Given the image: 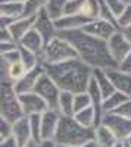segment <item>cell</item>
Listing matches in <instances>:
<instances>
[{
	"instance_id": "obj_43",
	"label": "cell",
	"mask_w": 131,
	"mask_h": 147,
	"mask_svg": "<svg viewBox=\"0 0 131 147\" xmlns=\"http://www.w3.org/2000/svg\"><path fill=\"white\" fill-rule=\"evenodd\" d=\"M38 147H61V146L56 144L53 140H43V141H40Z\"/></svg>"
},
{
	"instance_id": "obj_45",
	"label": "cell",
	"mask_w": 131,
	"mask_h": 147,
	"mask_svg": "<svg viewBox=\"0 0 131 147\" xmlns=\"http://www.w3.org/2000/svg\"><path fill=\"white\" fill-rule=\"evenodd\" d=\"M38 144H40V143H35V141H32V140H31V141H28L24 147H38Z\"/></svg>"
},
{
	"instance_id": "obj_17",
	"label": "cell",
	"mask_w": 131,
	"mask_h": 147,
	"mask_svg": "<svg viewBox=\"0 0 131 147\" xmlns=\"http://www.w3.org/2000/svg\"><path fill=\"white\" fill-rule=\"evenodd\" d=\"M34 18L35 16H32V18H18L9 25L7 31H9V34H10V37H12V40H14L15 44H18L22 37L32 28Z\"/></svg>"
},
{
	"instance_id": "obj_26",
	"label": "cell",
	"mask_w": 131,
	"mask_h": 147,
	"mask_svg": "<svg viewBox=\"0 0 131 147\" xmlns=\"http://www.w3.org/2000/svg\"><path fill=\"white\" fill-rule=\"evenodd\" d=\"M47 0H25L21 18H32L38 13V10L44 9Z\"/></svg>"
},
{
	"instance_id": "obj_20",
	"label": "cell",
	"mask_w": 131,
	"mask_h": 147,
	"mask_svg": "<svg viewBox=\"0 0 131 147\" xmlns=\"http://www.w3.org/2000/svg\"><path fill=\"white\" fill-rule=\"evenodd\" d=\"M93 78L94 81H96L97 84V87L102 93V97H103V100L106 99V97H109L112 93H115V88H113V85L112 82L109 81L108 75H106V72L103 69H93Z\"/></svg>"
},
{
	"instance_id": "obj_8",
	"label": "cell",
	"mask_w": 131,
	"mask_h": 147,
	"mask_svg": "<svg viewBox=\"0 0 131 147\" xmlns=\"http://www.w3.org/2000/svg\"><path fill=\"white\" fill-rule=\"evenodd\" d=\"M106 46H108V52H109L112 60L116 63V66L120 65L127 57V55L131 52V44L125 40V37L122 35L121 31L113 32L111 35V38L106 41Z\"/></svg>"
},
{
	"instance_id": "obj_16",
	"label": "cell",
	"mask_w": 131,
	"mask_h": 147,
	"mask_svg": "<svg viewBox=\"0 0 131 147\" xmlns=\"http://www.w3.org/2000/svg\"><path fill=\"white\" fill-rule=\"evenodd\" d=\"M90 21L87 18H84L80 13L75 15H66L59 18L57 21H55V28L56 31H71V30H81L84 25H87Z\"/></svg>"
},
{
	"instance_id": "obj_42",
	"label": "cell",
	"mask_w": 131,
	"mask_h": 147,
	"mask_svg": "<svg viewBox=\"0 0 131 147\" xmlns=\"http://www.w3.org/2000/svg\"><path fill=\"white\" fill-rule=\"evenodd\" d=\"M0 147H18V144L12 137H9V138H5L2 143H0Z\"/></svg>"
},
{
	"instance_id": "obj_9",
	"label": "cell",
	"mask_w": 131,
	"mask_h": 147,
	"mask_svg": "<svg viewBox=\"0 0 131 147\" xmlns=\"http://www.w3.org/2000/svg\"><path fill=\"white\" fill-rule=\"evenodd\" d=\"M32 30H35L40 34V37L43 38L44 46L57 35V31L55 28V22L49 18V15L46 13L44 9L38 10V13L35 15L34 24H32Z\"/></svg>"
},
{
	"instance_id": "obj_41",
	"label": "cell",
	"mask_w": 131,
	"mask_h": 147,
	"mask_svg": "<svg viewBox=\"0 0 131 147\" xmlns=\"http://www.w3.org/2000/svg\"><path fill=\"white\" fill-rule=\"evenodd\" d=\"M0 43H14L7 30H0Z\"/></svg>"
},
{
	"instance_id": "obj_23",
	"label": "cell",
	"mask_w": 131,
	"mask_h": 147,
	"mask_svg": "<svg viewBox=\"0 0 131 147\" xmlns=\"http://www.w3.org/2000/svg\"><path fill=\"white\" fill-rule=\"evenodd\" d=\"M127 99H128V97L124 96V94L120 93V91L112 93L109 97H106V99L102 102V112H103V113L113 112V110H115L116 107H120Z\"/></svg>"
},
{
	"instance_id": "obj_10",
	"label": "cell",
	"mask_w": 131,
	"mask_h": 147,
	"mask_svg": "<svg viewBox=\"0 0 131 147\" xmlns=\"http://www.w3.org/2000/svg\"><path fill=\"white\" fill-rule=\"evenodd\" d=\"M18 102H19V106L22 109L24 116L25 115L30 116V115H35V113H43V112H46V110L49 109L47 105H46V102L35 93L19 94L18 96Z\"/></svg>"
},
{
	"instance_id": "obj_34",
	"label": "cell",
	"mask_w": 131,
	"mask_h": 147,
	"mask_svg": "<svg viewBox=\"0 0 131 147\" xmlns=\"http://www.w3.org/2000/svg\"><path fill=\"white\" fill-rule=\"evenodd\" d=\"M81 2H82V0H66V2H65V6H63V16L80 13Z\"/></svg>"
},
{
	"instance_id": "obj_12",
	"label": "cell",
	"mask_w": 131,
	"mask_h": 147,
	"mask_svg": "<svg viewBox=\"0 0 131 147\" xmlns=\"http://www.w3.org/2000/svg\"><path fill=\"white\" fill-rule=\"evenodd\" d=\"M59 118L61 113L57 110L47 109L46 112L41 113L40 116V138L43 140H53V136L56 132L57 124H59Z\"/></svg>"
},
{
	"instance_id": "obj_24",
	"label": "cell",
	"mask_w": 131,
	"mask_h": 147,
	"mask_svg": "<svg viewBox=\"0 0 131 147\" xmlns=\"http://www.w3.org/2000/svg\"><path fill=\"white\" fill-rule=\"evenodd\" d=\"M80 15L87 18L88 21L99 19V0H82Z\"/></svg>"
},
{
	"instance_id": "obj_33",
	"label": "cell",
	"mask_w": 131,
	"mask_h": 147,
	"mask_svg": "<svg viewBox=\"0 0 131 147\" xmlns=\"http://www.w3.org/2000/svg\"><path fill=\"white\" fill-rule=\"evenodd\" d=\"M105 3H106V6L109 7V10L112 12V15L115 18L120 16L122 13V10L125 9V6H127L122 0H105Z\"/></svg>"
},
{
	"instance_id": "obj_27",
	"label": "cell",
	"mask_w": 131,
	"mask_h": 147,
	"mask_svg": "<svg viewBox=\"0 0 131 147\" xmlns=\"http://www.w3.org/2000/svg\"><path fill=\"white\" fill-rule=\"evenodd\" d=\"M24 10V3L21 2H14V3H3L0 5V15L12 18V19H18L22 15Z\"/></svg>"
},
{
	"instance_id": "obj_30",
	"label": "cell",
	"mask_w": 131,
	"mask_h": 147,
	"mask_svg": "<svg viewBox=\"0 0 131 147\" xmlns=\"http://www.w3.org/2000/svg\"><path fill=\"white\" fill-rule=\"evenodd\" d=\"M40 116L41 113H35V115H30L28 121H30V129H31V140L35 143H40Z\"/></svg>"
},
{
	"instance_id": "obj_47",
	"label": "cell",
	"mask_w": 131,
	"mask_h": 147,
	"mask_svg": "<svg viewBox=\"0 0 131 147\" xmlns=\"http://www.w3.org/2000/svg\"><path fill=\"white\" fill-rule=\"evenodd\" d=\"M122 143H124V144H127V146H130V147H131V134H130V136H128V137H127V138H125V141H122Z\"/></svg>"
},
{
	"instance_id": "obj_21",
	"label": "cell",
	"mask_w": 131,
	"mask_h": 147,
	"mask_svg": "<svg viewBox=\"0 0 131 147\" xmlns=\"http://www.w3.org/2000/svg\"><path fill=\"white\" fill-rule=\"evenodd\" d=\"M57 112L62 116H74V94L61 91L57 100Z\"/></svg>"
},
{
	"instance_id": "obj_52",
	"label": "cell",
	"mask_w": 131,
	"mask_h": 147,
	"mask_svg": "<svg viewBox=\"0 0 131 147\" xmlns=\"http://www.w3.org/2000/svg\"><path fill=\"white\" fill-rule=\"evenodd\" d=\"M124 147H130V146H127V144H124Z\"/></svg>"
},
{
	"instance_id": "obj_7",
	"label": "cell",
	"mask_w": 131,
	"mask_h": 147,
	"mask_svg": "<svg viewBox=\"0 0 131 147\" xmlns=\"http://www.w3.org/2000/svg\"><path fill=\"white\" fill-rule=\"evenodd\" d=\"M100 125H105L106 128H109L115 134L118 141H125V138L131 134V121H128L120 115H115L112 112L103 113Z\"/></svg>"
},
{
	"instance_id": "obj_3",
	"label": "cell",
	"mask_w": 131,
	"mask_h": 147,
	"mask_svg": "<svg viewBox=\"0 0 131 147\" xmlns=\"http://www.w3.org/2000/svg\"><path fill=\"white\" fill-rule=\"evenodd\" d=\"M53 141L61 147H80L94 141V128L78 125L72 116L59 118V124L53 136Z\"/></svg>"
},
{
	"instance_id": "obj_40",
	"label": "cell",
	"mask_w": 131,
	"mask_h": 147,
	"mask_svg": "<svg viewBox=\"0 0 131 147\" xmlns=\"http://www.w3.org/2000/svg\"><path fill=\"white\" fill-rule=\"evenodd\" d=\"M14 21H15V19L0 15V30H7V28H9V25H10V24L14 22Z\"/></svg>"
},
{
	"instance_id": "obj_13",
	"label": "cell",
	"mask_w": 131,
	"mask_h": 147,
	"mask_svg": "<svg viewBox=\"0 0 131 147\" xmlns=\"http://www.w3.org/2000/svg\"><path fill=\"white\" fill-rule=\"evenodd\" d=\"M81 30L86 34L93 35V37H96V38H100L103 41H108L111 38V35L118 31V28L115 25H112V24L106 22V21H102V19L90 21L87 25H84Z\"/></svg>"
},
{
	"instance_id": "obj_44",
	"label": "cell",
	"mask_w": 131,
	"mask_h": 147,
	"mask_svg": "<svg viewBox=\"0 0 131 147\" xmlns=\"http://www.w3.org/2000/svg\"><path fill=\"white\" fill-rule=\"evenodd\" d=\"M121 32H122V35L125 37V40L131 44V25L130 27H127V28H124V30H120Z\"/></svg>"
},
{
	"instance_id": "obj_48",
	"label": "cell",
	"mask_w": 131,
	"mask_h": 147,
	"mask_svg": "<svg viewBox=\"0 0 131 147\" xmlns=\"http://www.w3.org/2000/svg\"><path fill=\"white\" fill-rule=\"evenodd\" d=\"M80 147H97V146H96V143H94V141H91V143H87L84 146H80Z\"/></svg>"
},
{
	"instance_id": "obj_22",
	"label": "cell",
	"mask_w": 131,
	"mask_h": 147,
	"mask_svg": "<svg viewBox=\"0 0 131 147\" xmlns=\"http://www.w3.org/2000/svg\"><path fill=\"white\" fill-rule=\"evenodd\" d=\"M72 118L78 125L84 127V128H94L96 127V115H94V109L91 106L74 113Z\"/></svg>"
},
{
	"instance_id": "obj_29",
	"label": "cell",
	"mask_w": 131,
	"mask_h": 147,
	"mask_svg": "<svg viewBox=\"0 0 131 147\" xmlns=\"http://www.w3.org/2000/svg\"><path fill=\"white\" fill-rule=\"evenodd\" d=\"M25 74H27V68L22 65L21 60H18V62L12 63V65H9V68H7V78L12 82L21 80L24 75H25Z\"/></svg>"
},
{
	"instance_id": "obj_25",
	"label": "cell",
	"mask_w": 131,
	"mask_h": 147,
	"mask_svg": "<svg viewBox=\"0 0 131 147\" xmlns=\"http://www.w3.org/2000/svg\"><path fill=\"white\" fill-rule=\"evenodd\" d=\"M65 2H66V0H47V3L44 6V10H46V13L49 15V18L53 22L63 16Z\"/></svg>"
},
{
	"instance_id": "obj_50",
	"label": "cell",
	"mask_w": 131,
	"mask_h": 147,
	"mask_svg": "<svg viewBox=\"0 0 131 147\" xmlns=\"http://www.w3.org/2000/svg\"><path fill=\"white\" fill-rule=\"evenodd\" d=\"M122 2H124L125 5H131V0H122Z\"/></svg>"
},
{
	"instance_id": "obj_32",
	"label": "cell",
	"mask_w": 131,
	"mask_h": 147,
	"mask_svg": "<svg viewBox=\"0 0 131 147\" xmlns=\"http://www.w3.org/2000/svg\"><path fill=\"white\" fill-rule=\"evenodd\" d=\"M130 25H131V5H127L125 9L122 10V13L116 18V27H118V31H120Z\"/></svg>"
},
{
	"instance_id": "obj_39",
	"label": "cell",
	"mask_w": 131,
	"mask_h": 147,
	"mask_svg": "<svg viewBox=\"0 0 131 147\" xmlns=\"http://www.w3.org/2000/svg\"><path fill=\"white\" fill-rule=\"evenodd\" d=\"M14 49H16L15 43H0V56H3L5 53L14 50Z\"/></svg>"
},
{
	"instance_id": "obj_46",
	"label": "cell",
	"mask_w": 131,
	"mask_h": 147,
	"mask_svg": "<svg viewBox=\"0 0 131 147\" xmlns=\"http://www.w3.org/2000/svg\"><path fill=\"white\" fill-rule=\"evenodd\" d=\"M14 2H21V3H24L25 0H0V5H3V3H14Z\"/></svg>"
},
{
	"instance_id": "obj_2",
	"label": "cell",
	"mask_w": 131,
	"mask_h": 147,
	"mask_svg": "<svg viewBox=\"0 0 131 147\" xmlns=\"http://www.w3.org/2000/svg\"><path fill=\"white\" fill-rule=\"evenodd\" d=\"M44 72L61 91L78 94L86 93L93 69L80 59H72L61 63L44 65Z\"/></svg>"
},
{
	"instance_id": "obj_51",
	"label": "cell",
	"mask_w": 131,
	"mask_h": 147,
	"mask_svg": "<svg viewBox=\"0 0 131 147\" xmlns=\"http://www.w3.org/2000/svg\"><path fill=\"white\" fill-rule=\"evenodd\" d=\"M3 140H5V138H3V137H2V136H0V143H2V141H3Z\"/></svg>"
},
{
	"instance_id": "obj_37",
	"label": "cell",
	"mask_w": 131,
	"mask_h": 147,
	"mask_svg": "<svg viewBox=\"0 0 131 147\" xmlns=\"http://www.w3.org/2000/svg\"><path fill=\"white\" fill-rule=\"evenodd\" d=\"M2 59L5 60V62H6L7 65H12V63L18 62V60L21 59L18 47H16V49H14V50H10V52H7V53H5V55L2 56Z\"/></svg>"
},
{
	"instance_id": "obj_19",
	"label": "cell",
	"mask_w": 131,
	"mask_h": 147,
	"mask_svg": "<svg viewBox=\"0 0 131 147\" xmlns=\"http://www.w3.org/2000/svg\"><path fill=\"white\" fill-rule=\"evenodd\" d=\"M94 143L97 147H112L118 143V138L109 128L99 125L94 128Z\"/></svg>"
},
{
	"instance_id": "obj_18",
	"label": "cell",
	"mask_w": 131,
	"mask_h": 147,
	"mask_svg": "<svg viewBox=\"0 0 131 147\" xmlns=\"http://www.w3.org/2000/svg\"><path fill=\"white\" fill-rule=\"evenodd\" d=\"M19 44L22 46V47H25V49H28L30 52H32V53H35L37 56H40L41 55V52H43V49H44V43H43V38L40 37V34L35 31V30H30L25 35L21 38V41H19Z\"/></svg>"
},
{
	"instance_id": "obj_35",
	"label": "cell",
	"mask_w": 131,
	"mask_h": 147,
	"mask_svg": "<svg viewBox=\"0 0 131 147\" xmlns=\"http://www.w3.org/2000/svg\"><path fill=\"white\" fill-rule=\"evenodd\" d=\"M112 113L120 115V116H122V118L131 121V99H127L120 107H116Z\"/></svg>"
},
{
	"instance_id": "obj_36",
	"label": "cell",
	"mask_w": 131,
	"mask_h": 147,
	"mask_svg": "<svg viewBox=\"0 0 131 147\" xmlns=\"http://www.w3.org/2000/svg\"><path fill=\"white\" fill-rule=\"evenodd\" d=\"M10 132H12V124L0 115V136L3 138H9Z\"/></svg>"
},
{
	"instance_id": "obj_4",
	"label": "cell",
	"mask_w": 131,
	"mask_h": 147,
	"mask_svg": "<svg viewBox=\"0 0 131 147\" xmlns=\"http://www.w3.org/2000/svg\"><path fill=\"white\" fill-rule=\"evenodd\" d=\"M72 59H78L75 49L68 41H65L63 38L56 35L53 40H50L44 46L41 55L38 56V62L40 65L44 66V65L66 62V60H72Z\"/></svg>"
},
{
	"instance_id": "obj_14",
	"label": "cell",
	"mask_w": 131,
	"mask_h": 147,
	"mask_svg": "<svg viewBox=\"0 0 131 147\" xmlns=\"http://www.w3.org/2000/svg\"><path fill=\"white\" fill-rule=\"evenodd\" d=\"M109 81L112 82L115 91H120L128 99H131V74L121 72L120 69H108L105 71Z\"/></svg>"
},
{
	"instance_id": "obj_31",
	"label": "cell",
	"mask_w": 131,
	"mask_h": 147,
	"mask_svg": "<svg viewBox=\"0 0 131 147\" xmlns=\"http://www.w3.org/2000/svg\"><path fill=\"white\" fill-rule=\"evenodd\" d=\"M91 106V100L87 93H78V94H74V113L80 112V110L86 109Z\"/></svg>"
},
{
	"instance_id": "obj_6",
	"label": "cell",
	"mask_w": 131,
	"mask_h": 147,
	"mask_svg": "<svg viewBox=\"0 0 131 147\" xmlns=\"http://www.w3.org/2000/svg\"><path fill=\"white\" fill-rule=\"evenodd\" d=\"M35 94H38L41 99L46 102L47 107L52 110H57V100H59V94L61 90L56 87V84L50 80V77L47 74H41L38 77L37 82L34 85V91Z\"/></svg>"
},
{
	"instance_id": "obj_11",
	"label": "cell",
	"mask_w": 131,
	"mask_h": 147,
	"mask_svg": "<svg viewBox=\"0 0 131 147\" xmlns=\"http://www.w3.org/2000/svg\"><path fill=\"white\" fill-rule=\"evenodd\" d=\"M44 74V66L43 65H37L35 68L27 71V74L24 75L21 80L14 82V91L16 96L19 94H27V93H32L34 91V85L37 82L38 77Z\"/></svg>"
},
{
	"instance_id": "obj_5",
	"label": "cell",
	"mask_w": 131,
	"mask_h": 147,
	"mask_svg": "<svg viewBox=\"0 0 131 147\" xmlns=\"http://www.w3.org/2000/svg\"><path fill=\"white\" fill-rule=\"evenodd\" d=\"M0 115L10 124L24 116L18 96L14 91V82L7 77H0Z\"/></svg>"
},
{
	"instance_id": "obj_15",
	"label": "cell",
	"mask_w": 131,
	"mask_h": 147,
	"mask_svg": "<svg viewBox=\"0 0 131 147\" xmlns=\"http://www.w3.org/2000/svg\"><path fill=\"white\" fill-rule=\"evenodd\" d=\"M10 137L16 141L18 147H24L28 141H31V129H30L28 116H22L21 119L12 124Z\"/></svg>"
},
{
	"instance_id": "obj_1",
	"label": "cell",
	"mask_w": 131,
	"mask_h": 147,
	"mask_svg": "<svg viewBox=\"0 0 131 147\" xmlns=\"http://www.w3.org/2000/svg\"><path fill=\"white\" fill-rule=\"evenodd\" d=\"M57 37L68 41L75 49L78 59L84 62L91 69H116V63L112 60L106 41L96 38L93 35L86 34L82 30H71V31H59Z\"/></svg>"
},
{
	"instance_id": "obj_38",
	"label": "cell",
	"mask_w": 131,
	"mask_h": 147,
	"mask_svg": "<svg viewBox=\"0 0 131 147\" xmlns=\"http://www.w3.org/2000/svg\"><path fill=\"white\" fill-rule=\"evenodd\" d=\"M118 69L121 72H125V74H131V52L127 55V57L122 60V62L118 65Z\"/></svg>"
},
{
	"instance_id": "obj_49",
	"label": "cell",
	"mask_w": 131,
	"mask_h": 147,
	"mask_svg": "<svg viewBox=\"0 0 131 147\" xmlns=\"http://www.w3.org/2000/svg\"><path fill=\"white\" fill-rule=\"evenodd\" d=\"M112 147H124V143H122V141H118V143H116L115 146H112Z\"/></svg>"
},
{
	"instance_id": "obj_28",
	"label": "cell",
	"mask_w": 131,
	"mask_h": 147,
	"mask_svg": "<svg viewBox=\"0 0 131 147\" xmlns=\"http://www.w3.org/2000/svg\"><path fill=\"white\" fill-rule=\"evenodd\" d=\"M18 50H19V56H21L19 60L22 62V65L27 68V71H30V69L35 68L37 65H40V62H38V56L35 55V53L30 52L28 49L22 47V46L18 47Z\"/></svg>"
}]
</instances>
